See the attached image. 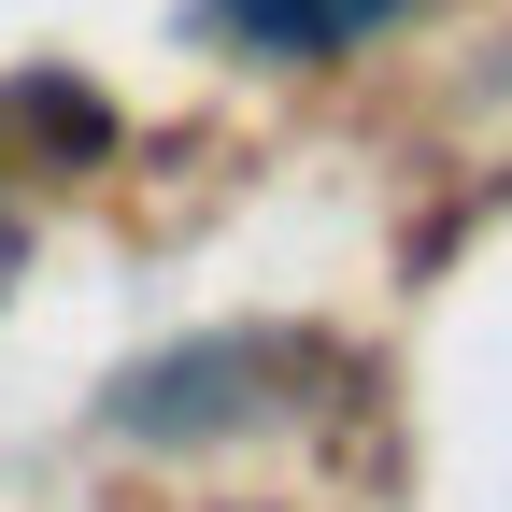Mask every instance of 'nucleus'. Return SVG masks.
Returning a JSON list of instances; mask_svg holds the SVG:
<instances>
[{
    "label": "nucleus",
    "instance_id": "nucleus-1",
    "mask_svg": "<svg viewBox=\"0 0 512 512\" xmlns=\"http://www.w3.org/2000/svg\"><path fill=\"white\" fill-rule=\"evenodd\" d=\"M384 15H413V0H214V29H242L256 57H342Z\"/></svg>",
    "mask_w": 512,
    "mask_h": 512
}]
</instances>
